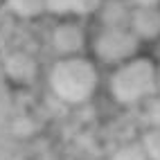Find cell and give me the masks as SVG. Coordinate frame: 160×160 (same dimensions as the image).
Segmentation results:
<instances>
[{"label": "cell", "instance_id": "5bb4252c", "mask_svg": "<svg viewBox=\"0 0 160 160\" xmlns=\"http://www.w3.org/2000/svg\"><path fill=\"white\" fill-rule=\"evenodd\" d=\"M156 92H160V61L156 66Z\"/></svg>", "mask_w": 160, "mask_h": 160}, {"label": "cell", "instance_id": "30bf717a", "mask_svg": "<svg viewBox=\"0 0 160 160\" xmlns=\"http://www.w3.org/2000/svg\"><path fill=\"white\" fill-rule=\"evenodd\" d=\"M140 144L149 160H160V126H147L140 135Z\"/></svg>", "mask_w": 160, "mask_h": 160}, {"label": "cell", "instance_id": "7a4b0ae2", "mask_svg": "<svg viewBox=\"0 0 160 160\" xmlns=\"http://www.w3.org/2000/svg\"><path fill=\"white\" fill-rule=\"evenodd\" d=\"M156 66L151 57L138 54L111 70L108 92L120 106H140L156 92Z\"/></svg>", "mask_w": 160, "mask_h": 160}, {"label": "cell", "instance_id": "277c9868", "mask_svg": "<svg viewBox=\"0 0 160 160\" xmlns=\"http://www.w3.org/2000/svg\"><path fill=\"white\" fill-rule=\"evenodd\" d=\"M88 45L90 38L81 18H59L50 29V50L57 54V59L81 57L86 54Z\"/></svg>", "mask_w": 160, "mask_h": 160}, {"label": "cell", "instance_id": "7c38bea8", "mask_svg": "<svg viewBox=\"0 0 160 160\" xmlns=\"http://www.w3.org/2000/svg\"><path fill=\"white\" fill-rule=\"evenodd\" d=\"M111 160H149V156L144 153L140 140H138V142H126L122 147H117L111 156Z\"/></svg>", "mask_w": 160, "mask_h": 160}, {"label": "cell", "instance_id": "6da1fadb", "mask_svg": "<svg viewBox=\"0 0 160 160\" xmlns=\"http://www.w3.org/2000/svg\"><path fill=\"white\" fill-rule=\"evenodd\" d=\"M48 86L66 104H86L99 88V70L90 57L57 59L48 72Z\"/></svg>", "mask_w": 160, "mask_h": 160}, {"label": "cell", "instance_id": "52a82bcc", "mask_svg": "<svg viewBox=\"0 0 160 160\" xmlns=\"http://www.w3.org/2000/svg\"><path fill=\"white\" fill-rule=\"evenodd\" d=\"M104 0H48V14L57 18H86L97 14Z\"/></svg>", "mask_w": 160, "mask_h": 160}, {"label": "cell", "instance_id": "ba28073f", "mask_svg": "<svg viewBox=\"0 0 160 160\" xmlns=\"http://www.w3.org/2000/svg\"><path fill=\"white\" fill-rule=\"evenodd\" d=\"M131 14H133L131 0H104L102 7L97 9L102 27H129Z\"/></svg>", "mask_w": 160, "mask_h": 160}, {"label": "cell", "instance_id": "8fae6325", "mask_svg": "<svg viewBox=\"0 0 160 160\" xmlns=\"http://www.w3.org/2000/svg\"><path fill=\"white\" fill-rule=\"evenodd\" d=\"M142 120L147 126H160V92H153L149 99L140 104Z\"/></svg>", "mask_w": 160, "mask_h": 160}, {"label": "cell", "instance_id": "8992f818", "mask_svg": "<svg viewBox=\"0 0 160 160\" xmlns=\"http://www.w3.org/2000/svg\"><path fill=\"white\" fill-rule=\"evenodd\" d=\"M129 27L142 43H156L160 38V5L158 7H133Z\"/></svg>", "mask_w": 160, "mask_h": 160}, {"label": "cell", "instance_id": "9c48e42d", "mask_svg": "<svg viewBox=\"0 0 160 160\" xmlns=\"http://www.w3.org/2000/svg\"><path fill=\"white\" fill-rule=\"evenodd\" d=\"M5 9L20 20H36L48 14V0H5Z\"/></svg>", "mask_w": 160, "mask_h": 160}, {"label": "cell", "instance_id": "3957f363", "mask_svg": "<svg viewBox=\"0 0 160 160\" xmlns=\"http://www.w3.org/2000/svg\"><path fill=\"white\" fill-rule=\"evenodd\" d=\"M140 48L142 41L131 32V27H99V32L90 41L95 61L111 68L138 57Z\"/></svg>", "mask_w": 160, "mask_h": 160}, {"label": "cell", "instance_id": "4fadbf2b", "mask_svg": "<svg viewBox=\"0 0 160 160\" xmlns=\"http://www.w3.org/2000/svg\"><path fill=\"white\" fill-rule=\"evenodd\" d=\"M133 7H158L160 0H131Z\"/></svg>", "mask_w": 160, "mask_h": 160}, {"label": "cell", "instance_id": "5b68a950", "mask_svg": "<svg viewBox=\"0 0 160 160\" xmlns=\"http://www.w3.org/2000/svg\"><path fill=\"white\" fill-rule=\"evenodd\" d=\"M2 72L5 77L16 83V86H27L36 79L38 74V63L36 59L29 54V52H23V50H16L12 54H7L5 61H2Z\"/></svg>", "mask_w": 160, "mask_h": 160}, {"label": "cell", "instance_id": "9a60e30c", "mask_svg": "<svg viewBox=\"0 0 160 160\" xmlns=\"http://www.w3.org/2000/svg\"><path fill=\"white\" fill-rule=\"evenodd\" d=\"M2 7H5V0H0V9H2Z\"/></svg>", "mask_w": 160, "mask_h": 160}]
</instances>
